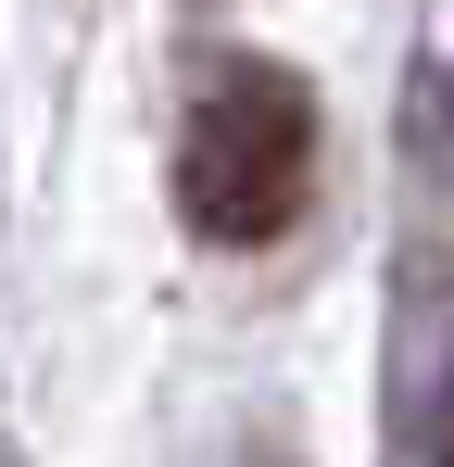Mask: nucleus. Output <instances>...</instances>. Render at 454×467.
<instances>
[{"instance_id":"obj_1","label":"nucleus","mask_w":454,"mask_h":467,"mask_svg":"<svg viewBox=\"0 0 454 467\" xmlns=\"http://www.w3.org/2000/svg\"><path fill=\"white\" fill-rule=\"evenodd\" d=\"M315 190V88L291 64H215L177 127V215L227 253L278 240Z\"/></svg>"}]
</instances>
